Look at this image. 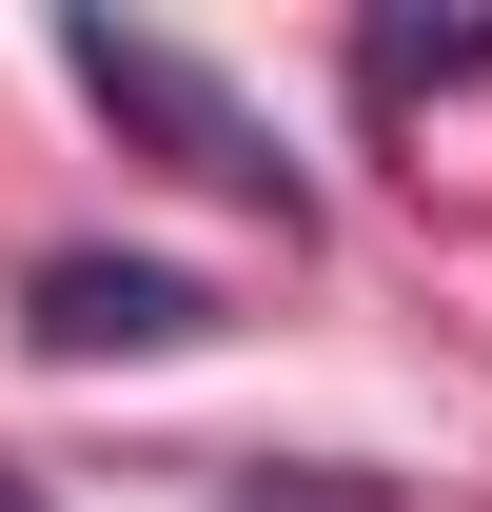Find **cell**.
I'll list each match as a JSON object with an SVG mask.
<instances>
[{
    "mask_svg": "<svg viewBox=\"0 0 492 512\" xmlns=\"http://www.w3.org/2000/svg\"><path fill=\"white\" fill-rule=\"evenodd\" d=\"M60 60H79V99H99V119H138L158 158H178V178H217V197H276V217H296V158L256 138V99H237L217 60H178V40H138V20H79Z\"/></svg>",
    "mask_w": 492,
    "mask_h": 512,
    "instance_id": "cell-1",
    "label": "cell"
},
{
    "mask_svg": "<svg viewBox=\"0 0 492 512\" xmlns=\"http://www.w3.org/2000/svg\"><path fill=\"white\" fill-rule=\"evenodd\" d=\"M40 355H197L217 335V296H197L178 256H40Z\"/></svg>",
    "mask_w": 492,
    "mask_h": 512,
    "instance_id": "cell-2",
    "label": "cell"
},
{
    "mask_svg": "<svg viewBox=\"0 0 492 512\" xmlns=\"http://www.w3.org/2000/svg\"><path fill=\"white\" fill-rule=\"evenodd\" d=\"M237 512H374V493H237Z\"/></svg>",
    "mask_w": 492,
    "mask_h": 512,
    "instance_id": "cell-3",
    "label": "cell"
},
{
    "mask_svg": "<svg viewBox=\"0 0 492 512\" xmlns=\"http://www.w3.org/2000/svg\"><path fill=\"white\" fill-rule=\"evenodd\" d=\"M0 512H40V473H0Z\"/></svg>",
    "mask_w": 492,
    "mask_h": 512,
    "instance_id": "cell-4",
    "label": "cell"
}]
</instances>
